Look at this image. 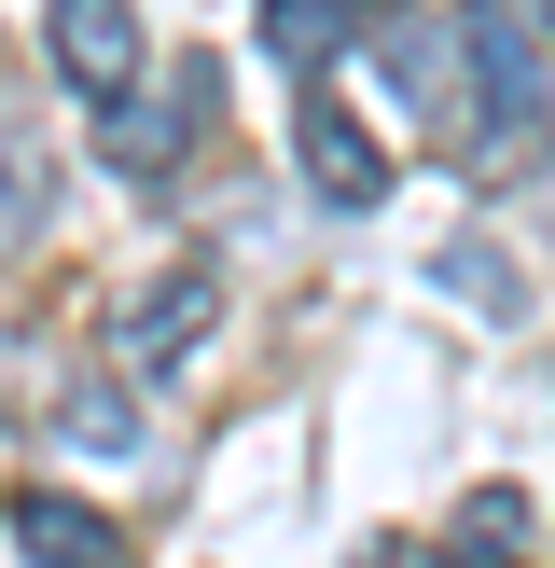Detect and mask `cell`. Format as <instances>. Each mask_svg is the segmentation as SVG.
Listing matches in <instances>:
<instances>
[{"label":"cell","instance_id":"obj_1","mask_svg":"<svg viewBox=\"0 0 555 568\" xmlns=\"http://www.w3.org/2000/svg\"><path fill=\"white\" fill-rule=\"evenodd\" d=\"M458 55H472V166H542V42H527V14L472 0Z\"/></svg>","mask_w":555,"mask_h":568},{"label":"cell","instance_id":"obj_2","mask_svg":"<svg viewBox=\"0 0 555 568\" xmlns=\"http://www.w3.org/2000/svg\"><path fill=\"white\" fill-rule=\"evenodd\" d=\"M42 55L70 70V98L125 111V83H139V14H125V0H42Z\"/></svg>","mask_w":555,"mask_h":568},{"label":"cell","instance_id":"obj_3","mask_svg":"<svg viewBox=\"0 0 555 568\" xmlns=\"http://www.w3.org/2000/svg\"><path fill=\"white\" fill-rule=\"evenodd\" d=\"M292 153H305V194H320V209H375V194H389V153L361 139V111H347V98H305Z\"/></svg>","mask_w":555,"mask_h":568},{"label":"cell","instance_id":"obj_4","mask_svg":"<svg viewBox=\"0 0 555 568\" xmlns=\"http://www.w3.org/2000/svg\"><path fill=\"white\" fill-rule=\"evenodd\" d=\"M209 320H222V292H209L194 264H181V277H153V292L125 305V375H167V361H181Z\"/></svg>","mask_w":555,"mask_h":568},{"label":"cell","instance_id":"obj_5","mask_svg":"<svg viewBox=\"0 0 555 568\" xmlns=\"http://www.w3.org/2000/svg\"><path fill=\"white\" fill-rule=\"evenodd\" d=\"M14 541H28V568H125V527L83 514V499H56V486L14 499Z\"/></svg>","mask_w":555,"mask_h":568},{"label":"cell","instance_id":"obj_6","mask_svg":"<svg viewBox=\"0 0 555 568\" xmlns=\"http://www.w3.org/2000/svg\"><path fill=\"white\" fill-rule=\"evenodd\" d=\"M527 541H542L527 486H472V499H458V527H444V555H458V568H527Z\"/></svg>","mask_w":555,"mask_h":568},{"label":"cell","instance_id":"obj_7","mask_svg":"<svg viewBox=\"0 0 555 568\" xmlns=\"http://www.w3.org/2000/svg\"><path fill=\"white\" fill-rule=\"evenodd\" d=\"M56 444H70V458H139V388H125V375L56 388Z\"/></svg>","mask_w":555,"mask_h":568},{"label":"cell","instance_id":"obj_8","mask_svg":"<svg viewBox=\"0 0 555 568\" xmlns=\"http://www.w3.org/2000/svg\"><path fill=\"white\" fill-rule=\"evenodd\" d=\"M347 0H264V42H278V70H305V83H320L333 70V42H347Z\"/></svg>","mask_w":555,"mask_h":568},{"label":"cell","instance_id":"obj_9","mask_svg":"<svg viewBox=\"0 0 555 568\" xmlns=\"http://www.w3.org/2000/svg\"><path fill=\"white\" fill-rule=\"evenodd\" d=\"M389 83H403L416 111H444V28L431 14H389Z\"/></svg>","mask_w":555,"mask_h":568},{"label":"cell","instance_id":"obj_10","mask_svg":"<svg viewBox=\"0 0 555 568\" xmlns=\"http://www.w3.org/2000/svg\"><path fill=\"white\" fill-rule=\"evenodd\" d=\"M444 277H458V305H500V320H514V305H527V277L500 264L486 236H458V250H444Z\"/></svg>","mask_w":555,"mask_h":568},{"label":"cell","instance_id":"obj_11","mask_svg":"<svg viewBox=\"0 0 555 568\" xmlns=\"http://www.w3.org/2000/svg\"><path fill=\"white\" fill-rule=\"evenodd\" d=\"M347 568H431V555H416V541H361Z\"/></svg>","mask_w":555,"mask_h":568}]
</instances>
